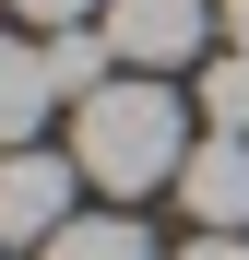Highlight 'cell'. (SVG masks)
<instances>
[{"label": "cell", "mask_w": 249, "mask_h": 260, "mask_svg": "<svg viewBox=\"0 0 249 260\" xmlns=\"http://www.w3.org/2000/svg\"><path fill=\"white\" fill-rule=\"evenodd\" d=\"M71 166L95 178L107 201H143V189H178L190 166V95L166 71H119L71 107Z\"/></svg>", "instance_id": "cell-1"}, {"label": "cell", "mask_w": 249, "mask_h": 260, "mask_svg": "<svg viewBox=\"0 0 249 260\" xmlns=\"http://www.w3.org/2000/svg\"><path fill=\"white\" fill-rule=\"evenodd\" d=\"M71 189H95L71 154H36V142H12V154H0V248H48V237L71 225Z\"/></svg>", "instance_id": "cell-2"}, {"label": "cell", "mask_w": 249, "mask_h": 260, "mask_svg": "<svg viewBox=\"0 0 249 260\" xmlns=\"http://www.w3.org/2000/svg\"><path fill=\"white\" fill-rule=\"evenodd\" d=\"M107 48H119V71H178V59H202V36H214L226 12L214 0H107Z\"/></svg>", "instance_id": "cell-3"}, {"label": "cell", "mask_w": 249, "mask_h": 260, "mask_svg": "<svg viewBox=\"0 0 249 260\" xmlns=\"http://www.w3.org/2000/svg\"><path fill=\"white\" fill-rule=\"evenodd\" d=\"M178 201L202 237H249V130H202L178 166Z\"/></svg>", "instance_id": "cell-4"}, {"label": "cell", "mask_w": 249, "mask_h": 260, "mask_svg": "<svg viewBox=\"0 0 249 260\" xmlns=\"http://www.w3.org/2000/svg\"><path fill=\"white\" fill-rule=\"evenodd\" d=\"M48 95H60V71H48V36H0V154L48 130Z\"/></svg>", "instance_id": "cell-5"}, {"label": "cell", "mask_w": 249, "mask_h": 260, "mask_svg": "<svg viewBox=\"0 0 249 260\" xmlns=\"http://www.w3.org/2000/svg\"><path fill=\"white\" fill-rule=\"evenodd\" d=\"M36 260H154V237L131 225V213H71V225L36 248Z\"/></svg>", "instance_id": "cell-6"}, {"label": "cell", "mask_w": 249, "mask_h": 260, "mask_svg": "<svg viewBox=\"0 0 249 260\" xmlns=\"http://www.w3.org/2000/svg\"><path fill=\"white\" fill-rule=\"evenodd\" d=\"M48 71H60V95L83 107L95 83H119V48H107V24H71V36H48Z\"/></svg>", "instance_id": "cell-7"}, {"label": "cell", "mask_w": 249, "mask_h": 260, "mask_svg": "<svg viewBox=\"0 0 249 260\" xmlns=\"http://www.w3.org/2000/svg\"><path fill=\"white\" fill-rule=\"evenodd\" d=\"M202 118H214V130H249V48H226L214 71H202Z\"/></svg>", "instance_id": "cell-8"}, {"label": "cell", "mask_w": 249, "mask_h": 260, "mask_svg": "<svg viewBox=\"0 0 249 260\" xmlns=\"http://www.w3.org/2000/svg\"><path fill=\"white\" fill-rule=\"evenodd\" d=\"M12 12H24L36 36H71V24H95V12H107V0H12Z\"/></svg>", "instance_id": "cell-9"}, {"label": "cell", "mask_w": 249, "mask_h": 260, "mask_svg": "<svg viewBox=\"0 0 249 260\" xmlns=\"http://www.w3.org/2000/svg\"><path fill=\"white\" fill-rule=\"evenodd\" d=\"M178 260H249V237H190Z\"/></svg>", "instance_id": "cell-10"}, {"label": "cell", "mask_w": 249, "mask_h": 260, "mask_svg": "<svg viewBox=\"0 0 249 260\" xmlns=\"http://www.w3.org/2000/svg\"><path fill=\"white\" fill-rule=\"evenodd\" d=\"M214 12H226V36H237V48H249V0H214Z\"/></svg>", "instance_id": "cell-11"}]
</instances>
